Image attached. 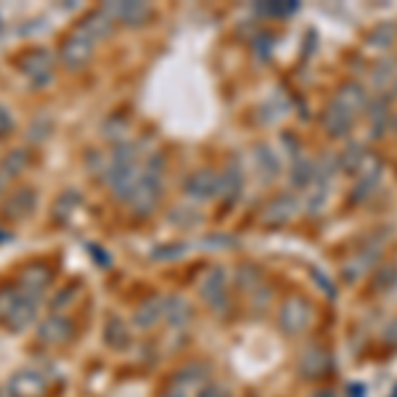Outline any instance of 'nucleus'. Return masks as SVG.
<instances>
[{
    "label": "nucleus",
    "instance_id": "nucleus-9",
    "mask_svg": "<svg viewBox=\"0 0 397 397\" xmlns=\"http://www.w3.org/2000/svg\"><path fill=\"white\" fill-rule=\"evenodd\" d=\"M19 278H22V294L38 297L40 291L45 289V284H48V268H43V265H27Z\"/></svg>",
    "mask_w": 397,
    "mask_h": 397
},
{
    "label": "nucleus",
    "instance_id": "nucleus-22",
    "mask_svg": "<svg viewBox=\"0 0 397 397\" xmlns=\"http://www.w3.org/2000/svg\"><path fill=\"white\" fill-rule=\"evenodd\" d=\"M310 170H312L310 161H302L299 167H294V178H291V180H294L297 186H308V183H310L312 178H315V175H312Z\"/></svg>",
    "mask_w": 397,
    "mask_h": 397
},
{
    "label": "nucleus",
    "instance_id": "nucleus-1",
    "mask_svg": "<svg viewBox=\"0 0 397 397\" xmlns=\"http://www.w3.org/2000/svg\"><path fill=\"white\" fill-rule=\"evenodd\" d=\"M38 336L43 345L56 347V345H64V342H69L75 336V326H72L69 318H64V315H50V318H45V321L40 323Z\"/></svg>",
    "mask_w": 397,
    "mask_h": 397
},
{
    "label": "nucleus",
    "instance_id": "nucleus-20",
    "mask_svg": "<svg viewBox=\"0 0 397 397\" xmlns=\"http://www.w3.org/2000/svg\"><path fill=\"white\" fill-rule=\"evenodd\" d=\"M27 161H29V154L22 149H16L11 151L8 157H6V161H3V173L6 175H16V173H22L27 167Z\"/></svg>",
    "mask_w": 397,
    "mask_h": 397
},
{
    "label": "nucleus",
    "instance_id": "nucleus-3",
    "mask_svg": "<svg viewBox=\"0 0 397 397\" xmlns=\"http://www.w3.org/2000/svg\"><path fill=\"white\" fill-rule=\"evenodd\" d=\"M90 53H93V40L87 38L85 32H75L72 38L64 43L62 59L66 66L77 69V66H82V64L90 59Z\"/></svg>",
    "mask_w": 397,
    "mask_h": 397
},
{
    "label": "nucleus",
    "instance_id": "nucleus-18",
    "mask_svg": "<svg viewBox=\"0 0 397 397\" xmlns=\"http://www.w3.org/2000/svg\"><path fill=\"white\" fill-rule=\"evenodd\" d=\"M238 191H241V173H238V167H231L220 178V194H225V198L231 201V198L238 196Z\"/></svg>",
    "mask_w": 397,
    "mask_h": 397
},
{
    "label": "nucleus",
    "instance_id": "nucleus-10",
    "mask_svg": "<svg viewBox=\"0 0 397 397\" xmlns=\"http://www.w3.org/2000/svg\"><path fill=\"white\" fill-rule=\"evenodd\" d=\"M201 294L204 299L215 305V308H225V278H223V270H210L207 273V281L201 284Z\"/></svg>",
    "mask_w": 397,
    "mask_h": 397
},
{
    "label": "nucleus",
    "instance_id": "nucleus-12",
    "mask_svg": "<svg viewBox=\"0 0 397 397\" xmlns=\"http://www.w3.org/2000/svg\"><path fill=\"white\" fill-rule=\"evenodd\" d=\"M323 124H326V130L331 133V136H345L347 133V127L352 124V112H349L347 106H342V103H334L326 117H323Z\"/></svg>",
    "mask_w": 397,
    "mask_h": 397
},
{
    "label": "nucleus",
    "instance_id": "nucleus-17",
    "mask_svg": "<svg viewBox=\"0 0 397 397\" xmlns=\"http://www.w3.org/2000/svg\"><path fill=\"white\" fill-rule=\"evenodd\" d=\"M294 215V198L291 196H281L278 201L270 204V210H268V223H286L289 217Z\"/></svg>",
    "mask_w": 397,
    "mask_h": 397
},
{
    "label": "nucleus",
    "instance_id": "nucleus-5",
    "mask_svg": "<svg viewBox=\"0 0 397 397\" xmlns=\"http://www.w3.org/2000/svg\"><path fill=\"white\" fill-rule=\"evenodd\" d=\"M186 194L194 198H210L220 194V178L210 170H201V173L191 175L186 180Z\"/></svg>",
    "mask_w": 397,
    "mask_h": 397
},
{
    "label": "nucleus",
    "instance_id": "nucleus-26",
    "mask_svg": "<svg viewBox=\"0 0 397 397\" xmlns=\"http://www.w3.org/2000/svg\"><path fill=\"white\" fill-rule=\"evenodd\" d=\"M3 180H6V178H3V175H0V191H3Z\"/></svg>",
    "mask_w": 397,
    "mask_h": 397
},
{
    "label": "nucleus",
    "instance_id": "nucleus-16",
    "mask_svg": "<svg viewBox=\"0 0 397 397\" xmlns=\"http://www.w3.org/2000/svg\"><path fill=\"white\" fill-rule=\"evenodd\" d=\"M103 339H106L114 349H124L130 345V331H127V326H124L120 318H112V321L106 323V329H103Z\"/></svg>",
    "mask_w": 397,
    "mask_h": 397
},
{
    "label": "nucleus",
    "instance_id": "nucleus-19",
    "mask_svg": "<svg viewBox=\"0 0 397 397\" xmlns=\"http://www.w3.org/2000/svg\"><path fill=\"white\" fill-rule=\"evenodd\" d=\"M339 103H342V106H347L349 112H355L358 106L366 103V93H363L358 85H347L342 93H339Z\"/></svg>",
    "mask_w": 397,
    "mask_h": 397
},
{
    "label": "nucleus",
    "instance_id": "nucleus-6",
    "mask_svg": "<svg viewBox=\"0 0 397 397\" xmlns=\"http://www.w3.org/2000/svg\"><path fill=\"white\" fill-rule=\"evenodd\" d=\"M22 69L24 75L35 82V85H45L50 80V59L45 50H32L22 59Z\"/></svg>",
    "mask_w": 397,
    "mask_h": 397
},
{
    "label": "nucleus",
    "instance_id": "nucleus-7",
    "mask_svg": "<svg viewBox=\"0 0 397 397\" xmlns=\"http://www.w3.org/2000/svg\"><path fill=\"white\" fill-rule=\"evenodd\" d=\"M35 312H38V299L27 297V294L19 291V299H16L11 315L6 321H8V326H11L13 331H22V329H27L29 323L35 321Z\"/></svg>",
    "mask_w": 397,
    "mask_h": 397
},
{
    "label": "nucleus",
    "instance_id": "nucleus-25",
    "mask_svg": "<svg viewBox=\"0 0 397 397\" xmlns=\"http://www.w3.org/2000/svg\"><path fill=\"white\" fill-rule=\"evenodd\" d=\"M198 397H225V387L220 384H207L201 389V395Z\"/></svg>",
    "mask_w": 397,
    "mask_h": 397
},
{
    "label": "nucleus",
    "instance_id": "nucleus-8",
    "mask_svg": "<svg viewBox=\"0 0 397 397\" xmlns=\"http://www.w3.org/2000/svg\"><path fill=\"white\" fill-rule=\"evenodd\" d=\"M112 19H120V22H127V24L138 27L140 22L149 19V6L146 3H117V6H109L103 8Z\"/></svg>",
    "mask_w": 397,
    "mask_h": 397
},
{
    "label": "nucleus",
    "instance_id": "nucleus-23",
    "mask_svg": "<svg viewBox=\"0 0 397 397\" xmlns=\"http://www.w3.org/2000/svg\"><path fill=\"white\" fill-rule=\"evenodd\" d=\"M360 159H363V149H360V146H349V149L342 154L339 164H342V167H347V170H352L355 164H360Z\"/></svg>",
    "mask_w": 397,
    "mask_h": 397
},
{
    "label": "nucleus",
    "instance_id": "nucleus-13",
    "mask_svg": "<svg viewBox=\"0 0 397 397\" xmlns=\"http://www.w3.org/2000/svg\"><path fill=\"white\" fill-rule=\"evenodd\" d=\"M164 318L170 321V326H186L191 321V305L183 297L164 299Z\"/></svg>",
    "mask_w": 397,
    "mask_h": 397
},
{
    "label": "nucleus",
    "instance_id": "nucleus-4",
    "mask_svg": "<svg viewBox=\"0 0 397 397\" xmlns=\"http://www.w3.org/2000/svg\"><path fill=\"white\" fill-rule=\"evenodd\" d=\"M310 323V308L302 299H289L281 308V329L289 334H297Z\"/></svg>",
    "mask_w": 397,
    "mask_h": 397
},
{
    "label": "nucleus",
    "instance_id": "nucleus-14",
    "mask_svg": "<svg viewBox=\"0 0 397 397\" xmlns=\"http://www.w3.org/2000/svg\"><path fill=\"white\" fill-rule=\"evenodd\" d=\"M80 32H85L87 38H106L109 32H112V16L106 11H96L87 16V22L82 24V29Z\"/></svg>",
    "mask_w": 397,
    "mask_h": 397
},
{
    "label": "nucleus",
    "instance_id": "nucleus-21",
    "mask_svg": "<svg viewBox=\"0 0 397 397\" xmlns=\"http://www.w3.org/2000/svg\"><path fill=\"white\" fill-rule=\"evenodd\" d=\"M19 299V291L16 289H0V318H8Z\"/></svg>",
    "mask_w": 397,
    "mask_h": 397
},
{
    "label": "nucleus",
    "instance_id": "nucleus-11",
    "mask_svg": "<svg viewBox=\"0 0 397 397\" xmlns=\"http://www.w3.org/2000/svg\"><path fill=\"white\" fill-rule=\"evenodd\" d=\"M164 318V299H146L143 305H138L133 321L140 326V329H151Z\"/></svg>",
    "mask_w": 397,
    "mask_h": 397
},
{
    "label": "nucleus",
    "instance_id": "nucleus-15",
    "mask_svg": "<svg viewBox=\"0 0 397 397\" xmlns=\"http://www.w3.org/2000/svg\"><path fill=\"white\" fill-rule=\"evenodd\" d=\"M35 207V196H32V191H19V194H13L8 201H6V215L8 217H24L29 215Z\"/></svg>",
    "mask_w": 397,
    "mask_h": 397
},
{
    "label": "nucleus",
    "instance_id": "nucleus-2",
    "mask_svg": "<svg viewBox=\"0 0 397 397\" xmlns=\"http://www.w3.org/2000/svg\"><path fill=\"white\" fill-rule=\"evenodd\" d=\"M45 389H48V379H45L43 373L32 371V368L16 373L11 379L13 397H43L45 395Z\"/></svg>",
    "mask_w": 397,
    "mask_h": 397
},
{
    "label": "nucleus",
    "instance_id": "nucleus-24",
    "mask_svg": "<svg viewBox=\"0 0 397 397\" xmlns=\"http://www.w3.org/2000/svg\"><path fill=\"white\" fill-rule=\"evenodd\" d=\"M13 127V120H11V114L6 112L3 106H0V136H6L8 130Z\"/></svg>",
    "mask_w": 397,
    "mask_h": 397
}]
</instances>
